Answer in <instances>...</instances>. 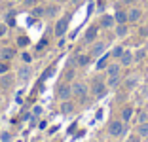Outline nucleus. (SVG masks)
I'll return each instance as SVG.
<instances>
[{
	"instance_id": "nucleus-6",
	"label": "nucleus",
	"mask_w": 148,
	"mask_h": 142,
	"mask_svg": "<svg viewBox=\"0 0 148 142\" xmlns=\"http://www.w3.org/2000/svg\"><path fill=\"white\" fill-rule=\"evenodd\" d=\"M120 61H122L123 66H129L131 63H133V53L131 51H123L122 55H120Z\"/></svg>"
},
{
	"instance_id": "nucleus-23",
	"label": "nucleus",
	"mask_w": 148,
	"mask_h": 142,
	"mask_svg": "<svg viewBox=\"0 0 148 142\" xmlns=\"http://www.w3.org/2000/svg\"><path fill=\"white\" fill-rule=\"evenodd\" d=\"M44 12H46V10H44L42 6H38V8L32 10V15H34V17H40V15H44Z\"/></svg>"
},
{
	"instance_id": "nucleus-20",
	"label": "nucleus",
	"mask_w": 148,
	"mask_h": 142,
	"mask_svg": "<svg viewBox=\"0 0 148 142\" xmlns=\"http://www.w3.org/2000/svg\"><path fill=\"white\" fill-rule=\"evenodd\" d=\"M146 49H139V51H137L135 53V57H133V59H135V61H140V59H144V57H146Z\"/></svg>"
},
{
	"instance_id": "nucleus-8",
	"label": "nucleus",
	"mask_w": 148,
	"mask_h": 142,
	"mask_svg": "<svg viewBox=\"0 0 148 142\" xmlns=\"http://www.w3.org/2000/svg\"><path fill=\"white\" fill-rule=\"evenodd\" d=\"M139 19H140V10L133 8L129 13H127V21H133V23H135V21H139Z\"/></svg>"
},
{
	"instance_id": "nucleus-32",
	"label": "nucleus",
	"mask_w": 148,
	"mask_h": 142,
	"mask_svg": "<svg viewBox=\"0 0 148 142\" xmlns=\"http://www.w3.org/2000/svg\"><path fill=\"white\" fill-rule=\"evenodd\" d=\"M6 34V25H0V38Z\"/></svg>"
},
{
	"instance_id": "nucleus-37",
	"label": "nucleus",
	"mask_w": 148,
	"mask_h": 142,
	"mask_svg": "<svg viewBox=\"0 0 148 142\" xmlns=\"http://www.w3.org/2000/svg\"><path fill=\"white\" fill-rule=\"evenodd\" d=\"M146 142H148V137H146Z\"/></svg>"
},
{
	"instance_id": "nucleus-35",
	"label": "nucleus",
	"mask_w": 148,
	"mask_h": 142,
	"mask_svg": "<svg viewBox=\"0 0 148 142\" xmlns=\"http://www.w3.org/2000/svg\"><path fill=\"white\" fill-rule=\"evenodd\" d=\"M146 51H148V44H146Z\"/></svg>"
},
{
	"instance_id": "nucleus-33",
	"label": "nucleus",
	"mask_w": 148,
	"mask_h": 142,
	"mask_svg": "<svg viewBox=\"0 0 148 142\" xmlns=\"http://www.w3.org/2000/svg\"><path fill=\"white\" fill-rule=\"evenodd\" d=\"M127 142H140V138H139V137H131Z\"/></svg>"
},
{
	"instance_id": "nucleus-24",
	"label": "nucleus",
	"mask_w": 148,
	"mask_h": 142,
	"mask_svg": "<svg viewBox=\"0 0 148 142\" xmlns=\"http://www.w3.org/2000/svg\"><path fill=\"white\" fill-rule=\"evenodd\" d=\"M106 61H108V55H105V57H101V59H99V63H97V68H103V66H105L106 65Z\"/></svg>"
},
{
	"instance_id": "nucleus-12",
	"label": "nucleus",
	"mask_w": 148,
	"mask_h": 142,
	"mask_svg": "<svg viewBox=\"0 0 148 142\" xmlns=\"http://www.w3.org/2000/svg\"><path fill=\"white\" fill-rule=\"evenodd\" d=\"M95 36H97V27H89L87 32H86V40H87V42H93Z\"/></svg>"
},
{
	"instance_id": "nucleus-15",
	"label": "nucleus",
	"mask_w": 148,
	"mask_h": 142,
	"mask_svg": "<svg viewBox=\"0 0 148 142\" xmlns=\"http://www.w3.org/2000/svg\"><path fill=\"white\" fill-rule=\"evenodd\" d=\"M19 78H21V80H29V78H31V68H29V66H23V68L19 70Z\"/></svg>"
},
{
	"instance_id": "nucleus-7",
	"label": "nucleus",
	"mask_w": 148,
	"mask_h": 142,
	"mask_svg": "<svg viewBox=\"0 0 148 142\" xmlns=\"http://www.w3.org/2000/svg\"><path fill=\"white\" fill-rule=\"evenodd\" d=\"M106 74H108V78H112V76H120V65H118V63L110 65L108 68H106Z\"/></svg>"
},
{
	"instance_id": "nucleus-27",
	"label": "nucleus",
	"mask_w": 148,
	"mask_h": 142,
	"mask_svg": "<svg viewBox=\"0 0 148 142\" xmlns=\"http://www.w3.org/2000/svg\"><path fill=\"white\" fill-rule=\"evenodd\" d=\"M63 112H65V114L72 112V104H70V102H65V104H63Z\"/></svg>"
},
{
	"instance_id": "nucleus-1",
	"label": "nucleus",
	"mask_w": 148,
	"mask_h": 142,
	"mask_svg": "<svg viewBox=\"0 0 148 142\" xmlns=\"http://www.w3.org/2000/svg\"><path fill=\"white\" fill-rule=\"evenodd\" d=\"M123 131H125V127H123V121H120V119L110 121V125H108V133H110V137H122Z\"/></svg>"
},
{
	"instance_id": "nucleus-29",
	"label": "nucleus",
	"mask_w": 148,
	"mask_h": 142,
	"mask_svg": "<svg viewBox=\"0 0 148 142\" xmlns=\"http://www.w3.org/2000/svg\"><path fill=\"white\" fill-rule=\"evenodd\" d=\"M122 53H123V49H122V47H116V49L112 51V55H114V57H120Z\"/></svg>"
},
{
	"instance_id": "nucleus-30",
	"label": "nucleus",
	"mask_w": 148,
	"mask_h": 142,
	"mask_svg": "<svg viewBox=\"0 0 148 142\" xmlns=\"http://www.w3.org/2000/svg\"><path fill=\"white\" fill-rule=\"evenodd\" d=\"M21 57H23V61H25V63H31V59H32V57L29 55V53H23Z\"/></svg>"
},
{
	"instance_id": "nucleus-4",
	"label": "nucleus",
	"mask_w": 148,
	"mask_h": 142,
	"mask_svg": "<svg viewBox=\"0 0 148 142\" xmlns=\"http://www.w3.org/2000/svg\"><path fill=\"white\" fill-rule=\"evenodd\" d=\"M70 95H72V87L66 85V83H63V85H57V97L61 100H69Z\"/></svg>"
},
{
	"instance_id": "nucleus-22",
	"label": "nucleus",
	"mask_w": 148,
	"mask_h": 142,
	"mask_svg": "<svg viewBox=\"0 0 148 142\" xmlns=\"http://www.w3.org/2000/svg\"><path fill=\"white\" fill-rule=\"evenodd\" d=\"M135 83H137V78H133V76H131V78H127V80H125V87H127V89H131V87H135Z\"/></svg>"
},
{
	"instance_id": "nucleus-19",
	"label": "nucleus",
	"mask_w": 148,
	"mask_h": 142,
	"mask_svg": "<svg viewBox=\"0 0 148 142\" xmlns=\"http://www.w3.org/2000/svg\"><path fill=\"white\" fill-rule=\"evenodd\" d=\"M118 83H120V76H112V78H108V87H116Z\"/></svg>"
},
{
	"instance_id": "nucleus-21",
	"label": "nucleus",
	"mask_w": 148,
	"mask_h": 142,
	"mask_svg": "<svg viewBox=\"0 0 148 142\" xmlns=\"http://www.w3.org/2000/svg\"><path fill=\"white\" fill-rule=\"evenodd\" d=\"M10 83H12V78H10V76H2V78H0V85H2V87H8Z\"/></svg>"
},
{
	"instance_id": "nucleus-16",
	"label": "nucleus",
	"mask_w": 148,
	"mask_h": 142,
	"mask_svg": "<svg viewBox=\"0 0 148 142\" xmlns=\"http://www.w3.org/2000/svg\"><path fill=\"white\" fill-rule=\"evenodd\" d=\"M139 134L140 137H148V121H143L139 125Z\"/></svg>"
},
{
	"instance_id": "nucleus-9",
	"label": "nucleus",
	"mask_w": 148,
	"mask_h": 142,
	"mask_svg": "<svg viewBox=\"0 0 148 142\" xmlns=\"http://www.w3.org/2000/svg\"><path fill=\"white\" fill-rule=\"evenodd\" d=\"M114 21H118V25H120V23H125L127 21V13H123L122 10H118V12L114 13Z\"/></svg>"
},
{
	"instance_id": "nucleus-5",
	"label": "nucleus",
	"mask_w": 148,
	"mask_h": 142,
	"mask_svg": "<svg viewBox=\"0 0 148 142\" xmlns=\"http://www.w3.org/2000/svg\"><path fill=\"white\" fill-rule=\"evenodd\" d=\"M91 91H93V95H95L97 99H99V97H103V95L106 93V85H105V82H101V80H95V82H93V85H91Z\"/></svg>"
},
{
	"instance_id": "nucleus-36",
	"label": "nucleus",
	"mask_w": 148,
	"mask_h": 142,
	"mask_svg": "<svg viewBox=\"0 0 148 142\" xmlns=\"http://www.w3.org/2000/svg\"><path fill=\"white\" fill-rule=\"evenodd\" d=\"M72 2H78V0H72Z\"/></svg>"
},
{
	"instance_id": "nucleus-14",
	"label": "nucleus",
	"mask_w": 148,
	"mask_h": 142,
	"mask_svg": "<svg viewBox=\"0 0 148 142\" xmlns=\"http://www.w3.org/2000/svg\"><path fill=\"white\" fill-rule=\"evenodd\" d=\"M0 57H2L4 61H10V59L13 57V49H10V47H4V49L0 51Z\"/></svg>"
},
{
	"instance_id": "nucleus-31",
	"label": "nucleus",
	"mask_w": 148,
	"mask_h": 142,
	"mask_svg": "<svg viewBox=\"0 0 148 142\" xmlns=\"http://www.w3.org/2000/svg\"><path fill=\"white\" fill-rule=\"evenodd\" d=\"M32 112H34V116H40V114H42V108H40V106H34V110H32Z\"/></svg>"
},
{
	"instance_id": "nucleus-34",
	"label": "nucleus",
	"mask_w": 148,
	"mask_h": 142,
	"mask_svg": "<svg viewBox=\"0 0 148 142\" xmlns=\"http://www.w3.org/2000/svg\"><path fill=\"white\" fill-rule=\"evenodd\" d=\"M123 4H133V2H135V0H122Z\"/></svg>"
},
{
	"instance_id": "nucleus-13",
	"label": "nucleus",
	"mask_w": 148,
	"mask_h": 142,
	"mask_svg": "<svg viewBox=\"0 0 148 142\" xmlns=\"http://www.w3.org/2000/svg\"><path fill=\"white\" fill-rule=\"evenodd\" d=\"M105 42H99V44H97V46L95 47H93V51H91V55L93 57H97V55H101V53H103V51H105Z\"/></svg>"
},
{
	"instance_id": "nucleus-26",
	"label": "nucleus",
	"mask_w": 148,
	"mask_h": 142,
	"mask_svg": "<svg viewBox=\"0 0 148 142\" xmlns=\"http://www.w3.org/2000/svg\"><path fill=\"white\" fill-rule=\"evenodd\" d=\"M6 72H8V63L0 61V74H6Z\"/></svg>"
},
{
	"instance_id": "nucleus-10",
	"label": "nucleus",
	"mask_w": 148,
	"mask_h": 142,
	"mask_svg": "<svg viewBox=\"0 0 148 142\" xmlns=\"http://www.w3.org/2000/svg\"><path fill=\"white\" fill-rule=\"evenodd\" d=\"M101 25L105 27V29H110V27H114V17H112V15H105V17L101 19Z\"/></svg>"
},
{
	"instance_id": "nucleus-3",
	"label": "nucleus",
	"mask_w": 148,
	"mask_h": 142,
	"mask_svg": "<svg viewBox=\"0 0 148 142\" xmlns=\"http://www.w3.org/2000/svg\"><path fill=\"white\" fill-rule=\"evenodd\" d=\"M69 21H70L69 15H65V17H61L59 21H57V25H55V36H63V34H65L66 29H69Z\"/></svg>"
},
{
	"instance_id": "nucleus-11",
	"label": "nucleus",
	"mask_w": 148,
	"mask_h": 142,
	"mask_svg": "<svg viewBox=\"0 0 148 142\" xmlns=\"http://www.w3.org/2000/svg\"><path fill=\"white\" fill-rule=\"evenodd\" d=\"M131 117H133V108L131 106H125L122 112V121H129Z\"/></svg>"
},
{
	"instance_id": "nucleus-28",
	"label": "nucleus",
	"mask_w": 148,
	"mask_h": 142,
	"mask_svg": "<svg viewBox=\"0 0 148 142\" xmlns=\"http://www.w3.org/2000/svg\"><path fill=\"white\" fill-rule=\"evenodd\" d=\"M17 44H19V46H27V44H29V38H25V36H21V38L17 40Z\"/></svg>"
},
{
	"instance_id": "nucleus-18",
	"label": "nucleus",
	"mask_w": 148,
	"mask_h": 142,
	"mask_svg": "<svg viewBox=\"0 0 148 142\" xmlns=\"http://www.w3.org/2000/svg\"><path fill=\"white\" fill-rule=\"evenodd\" d=\"M87 63H89V55H80L78 59H76V65L78 66H86Z\"/></svg>"
},
{
	"instance_id": "nucleus-17",
	"label": "nucleus",
	"mask_w": 148,
	"mask_h": 142,
	"mask_svg": "<svg viewBox=\"0 0 148 142\" xmlns=\"http://www.w3.org/2000/svg\"><path fill=\"white\" fill-rule=\"evenodd\" d=\"M116 34L120 36V38H122V36H125V34H127V27L123 25V23H120V25L116 27Z\"/></svg>"
},
{
	"instance_id": "nucleus-25",
	"label": "nucleus",
	"mask_w": 148,
	"mask_h": 142,
	"mask_svg": "<svg viewBox=\"0 0 148 142\" xmlns=\"http://www.w3.org/2000/svg\"><path fill=\"white\" fill-rule=\"evenodd\" d=\"M57 12H59V8H57V6H49V8L46 10V13H48V15H55Z\"/></svg>"
},
{
	"instance_id": "nucleus-2",
	"label": "nucleus",
	"mask_w": 148,
	"mask_h": 142,
	"mask_svg": "<svg viewBox=\"0 0 148 142\" xmlns=\"http://www.w3.org/2000/svg\"><path fill=\"white\" fill-rule=\"evenodd\" d=\"M72 93H74V97H78L80 100H86L87 85H86V83H82V82H76V83L72 85Z\"/></svg>"
}]
</instances>
